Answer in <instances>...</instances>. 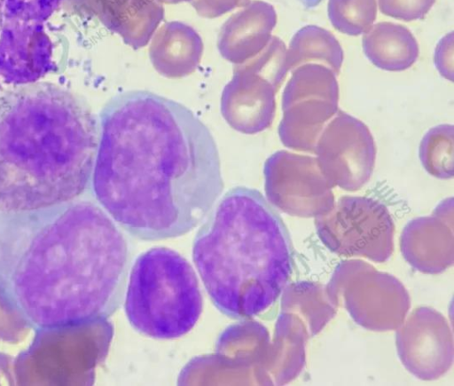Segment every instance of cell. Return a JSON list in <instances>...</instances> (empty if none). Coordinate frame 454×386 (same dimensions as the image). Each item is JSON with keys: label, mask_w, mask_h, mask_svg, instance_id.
Masks as SVG:
<instances>
[{"label": "cell", "mask_w": 454, "mask_h": 386, "mask_svg": "<svg viewBox=\"0 0 454 386\" xmlns=\"http://www.w3.org/2000/svg\"><path fill=\"white\" fill-rule=\"evenodd\" d=\"M131 327L154 339L189 333L202 312V295L190 263L176 251L154 247L132 262L123 298Z\"/></svg>", "instance_id": "cell-5"}, {"label": "cell", "mask_w": 454, "mask_h": 386, "mask_svg": "<svg viewBox=\"0 0 454 386\" xmlns=\"http://www.w3.org/2000/svg\"><path fill=\"white\" fill-rule=\"evenodd\" d=\"M308 9L314 8L322 3L323 0H299Z\"/></svg>", "instance_id": "cell-17"}, {"label": "cell", "mask_w": 454, "mask_h": 386, "mask_svg": "<svg viewBox=\"0 0 454 386\" xmlns=\"http://www.w3.org/2000/svg\"><path fill=\"white\" fill-rule=\"evenodd\" d=\"M132 262L129 237L96 201L0 211V303L25 327L106 320L123 302Z\"/></svg>", "instance_id": "cell-2"}, {"label": "cell", "mask_w": 454, "mask_h": 386, "mask_svg": "<svg viewBox=\"0 0 454 386\" xmlns=\"http://www.w3.org/2000/svg\"><path fill=\"white\" fill-rule=\"evenodd\" d=\"M325 288L337 308L343 305L355 322L372 331L396 329L411 306L406 288L395 277L362 260L340 263Z\"/></svg>", "instance_id": "cell-6"}, {"label": "cell", "mask_w": 454, "mask_h": 386, "mask_svg": "<svg viewBox=\"0 0 454 386\" xmlns=\"http://www.w3.org/2000/svg\"><path fill=\"white\" fill-rule=\"evenodd\" d=\"M404 259L424 273H439L454 262L453 199L443 200L429 217L411 220L400 237Z\"/></svg>", "instance_id": "cell-12"}, {"label": "cell", "mask_w": 454, "mask_h": 386, "mask_svg": "<svg viewBox=\"0 0 454 386\" xmlns=\"http://www.w3.org/2000/svg\"><path fill=\"white\" fill-rule=\"evenodd\" d=\"M399 358L414 376L438 379L452 366L453 335L446 318L427 306L416 308L396 328Z\"/></svg>", "instance_id": "cell-11"}, {"label": "cell", "mask_w": 454, "mask_h": 386, "mask_svg": "<svg viewBox=\"0 0 454 386\" xmlns=\"http://www.w3.org/2000/svg\"><path fill=\"white\" fill-rule=\"evenodd\" d=\"M192 261L215 308L233 319L271 306L292 272L282 218L257 190L236 186L215 203L192 244Z\"/></svg>", "instance_id": "cell-4"}, {"label": "cell", "mask_w": 454, "mask_h": 386, "mask_svg": "<svg viewBox=\"0 0 454 386\" xmlns=\"http://www.w3.org/2000/svg\"><path fill=\"white\" fill-rule=\"evenodd\" d=\"M90 188L129 236H183L202 224L222 195L216 143L183 104L143 90L118 93L99 113Z\"/></svg>", "instance_id": "cell-1"}, {"label": "cell", "mask_w": 454, "mask_h": 386, "mask_svg": "<svg viewBox=\"0 0 454 386\" xmlns=\"http://www.w3.org/2000/svg\"><path fill=\"white\" fill-rule=\"evenodd\" d=\"M278 136L287 148L314 153L326 124L338 112V87L333 74L319 66L294 73L282 98Z\"/></svg>", "instance_id": "cell-8"}, {"label": "cell", "mask_w": 454, "mask_h": 386, "mask_svg": "<svg viewBox=\"0 0 454 386\" xmlns=\"http://www.w3.org/2000/svg\"><path fill=\"white\" fill-rule=\"evenodd\" d=\"M268 201L283 212L316 217L333 206V186L323 175L316 157L278 151L264 164Z\"/></svg>", "instance_id": "cell-9"}, {"label": "cell", "mask_w": 454, "mask_h": 386, "mask_svg": "<svg viewBox=\"0 0 454 386\" xmlns=\"http://www.w3.org/2000/svg\"><path fill=\"white\" fill-rule=\"evenodd\" d=\"M318 238L332 252L382 263L394 251L395 225L387 206L365 196L344 195L315 217Z\"/></svg>", "instance_id": "cell-7"}, {"label": "cell", "mask_w": 454, "mask_h": 386, "mask_svg": "<svg viewBox=\"0 0 454 386\" xmlns=\"http://www.w3.org/2000/svg\"><path fill=\"white\" fill-rule=\"evenodd\" d=\"M314 153L323 175L333 187L357 191L373 172V137L362 121L343 111L338 110L324 128Z\"/></svg>", "instance_id": "cell-10"}, {"label": "cell", "mask_w": 454, "mask_h": 386, "mask_svg": "<svg viewBox=\"0 0 454 386\" xmlns=\"http://www.w3.org/2000/svg\"><path fill=\"white\" fill-rule=\"evenodd\" d=\"M419 156L426 171L431 176L453 177L454 126L440 124L431 128L421 139Z\"/></svg>", "instance_id": "cell-15"}, {"label": "cell", "mask_w": 454, "mask_h": 386, "mask_svg": "<svg viewBox=\"0 0 454 386\" xmlns=\"http://www.w3.org/2000/svg\"><path fill=\"white\" fill-rule=\"evenodd\" d=\"M309 338L307 327L299 316L285 311L279 314L268 354L271 383L286 384L301 374L305 366Z\"/></svg>", "instance_id": "cell-13"}, {"label": "cell", "mask_w": 454, "mask_h": 386, "mask_svg": "<svg viewBox=\"0 0 454 386\" xmlns=\"http://www.w3.org/2000/svg\"><path fill=\"white\" fill-rule=\"evenodd\" d=\"M364 50L377 67L391 71L409 67L418 56L417 45L409 38L372 39L364 44Z\"/></svg>", "instance_id": "cell-16"}, {"label": "cell", "mask_w": 454, "mask_h": 386, "mask_svg": "<svg viewBox=\"0 0 454 386\" xmlns=\"http://www.w3.org/2000/svg\"><path fill=\"white\" fill-rule=\"evenodd\" d=\"M281 311L299 316L309 337L317 335L335 316L337 307L330 301L325 286L312 281H296L282 291Z\"/></svg>", "instance_id": "cell-14"}, {"label": "cell", "mask_w": 454, "mask_h": 386, "mask_svg": "<svg viewBox=\"0 0 454 386\" xmlns=\"http://www.w3.org/2000/svg\"><path fill=\"white\" fill-rule=\"evenodd\" d=\"M98 122L85 101L46 83L0 96V211L51 207L90 186Z\"/></svg>", "instance_id": "cell-3"}]
</instances>
